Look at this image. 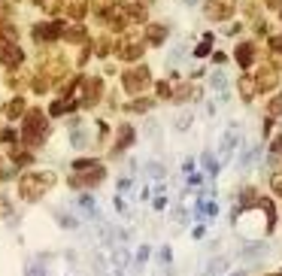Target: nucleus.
<instances>
[{
	"instance_id": "nucleus-1",
	"label": "nucleus",
	"mask_w": 282,
	"mask_h": 276,
	"mask_svg": "<svg viewBox=\"0 0 282 276\" xmlns=\"http://www.w3.org/2000/svg\"><path fill=\"white\" fill-rule=\"evenodd\" d=\"M49 185H55V173H27L18 182V194L24 201H39L49 191Z\"/></svg>"
},
{
	"instance_id": "nucleus-2",
	"label": "nucleus",
	"mask_w": 282,
	"mask_h": 276,
	"mask_svg": "<svg viewBox=\"0 0 282 276\" xmlns=\"http://www.w3.org/2000/svg\"><path fill=\"white\" fill-rule=\"evenodd\" d=\"M46 137V112L43 109H27L24 115V143H43Z\"/></svg>"
},
{
	"instance_id": "nucleus-3",
	"label": "nucleus",
	"mask_w": 282,
	"mask_h": 276,
	"mask_svg": "<svg viewBox=\"0 0 282 276\" xmlns=\"http://www.w3.org/2000/svg\"><path fill=\"white\" fill-rule=\"evenodd\" d=\"M149 79H152V73H149V67H131V70H125V76H122V85H125V91H131V94H140L146 85H149Z\"/></svg>"
},
{
	"instance_id": "nucleus-4",
	"label": "nucleus",
	"mask_w": 282,
	"mask_h": 276,
	"mask_svg": "<svg viewBox=\"0 0 282 276\" xmlns=\"http://www.w3.org/2000/svg\"><path fill=\"white\" fill-rule=\"evenodd\" d=\"M237 0H207V15L213 21H225L228 15H234Z\"/></svg>"
},
{
	"instance_id": "nucleus-5",
	"label": "nucleus",
	"mask_w": 282,
	"mask_h": 276,
	"mask_svg": "<svg viewBox=\"0 0 282 276\" xmlns=\"http://www.w3.org/2000/svg\"><path fill=\"white\" fill-rule=\"evenodd\" d=\"M0 61H3L6 67H18V64L24 61V52H21L15 43H6V40H0Z\"/></svg>"
},
{
	"instance_id": "nucleus-6",
	"label": "nucleus",
	"mask_w": 282,
	"mask_h": 276,
	"mask_svg": "<svg viewBox=\"0 0 282 276\" xmlns=\"http://www.w3.org/2000/svg\"><path fill=\"white\" fill-rule=\"evenodd\" d=\"M64 27L61 24H55V21H43V24H33V36L39 40V43H52V40H58V33H61Z\"/></svg>"
},
{
	"instance_id": "nucleus-7",
	"label": "nucleus",
	"mask_w": 282,
	"mask_h": 276,
	"mask_svg": "<svg viewBox=\"0 0 282 276\" xmlns=\"http://www.w3.org/2000/svg\"><path fill=\"white\" fill-rule=\"evenodd\" d=\"M143 43H137V40H128V43H122L118 46V55H122V61H140L143 58Z\"/></svg>"
},
{
	"instance_id": "nucleus-8",
	"label": "nucleus",
	"mask_w": 282,
	"mask_h": 276,
	"mask_svg": "<svg viewBox=\"0 0 282 276\" xmlns=\"http://www.w3.org/2000/svg\"><path fill=\"white\" fill-rule=\"evenodd\" d=\"M100 91H103V82H100V79H88V82H85V91H82V106L97 103Z\"/></svg>"
},
{
	"instance_id": "nucleus-9",
	"label": "nucleus",
	"mask_w": 282,
	"mask_h": 276,
	"mask_svg": "<svg viewBox=\"0 0 282 276\" xmlns=\"http://www.w3.org/2000/svg\"><path fill=\"white\" fill-rule=\"evenodd\" d=\"M276 85V73L273 70H258V76H255V88L258 91H270Z\"/></svg>"
},
{
	"instance_id": "nucleus-10",
	"label": "nucleus",
	"mask_w": 282,
	"mask_h": 276,
	"mask_svg": "<svg viewBox=\"0 0 282 276\" xmlns=\"http://www.w3.org/2000/svg\"><path fill=\"white\" fill-rule=\"evenodd\" d=\"M252 61H255V46H252V43L237 46V64H240V67H249Z\"/></svg>"
},
{
	"instance_id": "nucleus-11",
	"label": "nucleus",
	"mask_w": 282,
	"mask_h": 276,
	"mask_svg": "<svg viewBox=\"0 0 282 276\" xmlns=\"http://www.w3.org/2000/svg\"><path fill=\"white\" fill-rule=\"evenodd\" d=\"M164 36H167V27H164V24H149V27H146V40H149L152 46H161Z\"/></svg>"
},
{
	"instance_id": "nucleus-12",
	"label": "nucleus",
	"mask_w": 282,
	"mask_h": 276,
	"mask_svg": "<svg viewBox=\"0 0 282 276\" xmlns=\"http://www.w3.org/2000/svg\"><path fill=\"white\" fill-rule=\"evenodd\" d=\"M237 85H240V94H243V100H252V97H255V79L243 76V79H240Z\"/></svg>"
},
{
	"instance_id": "nucleus-13",
	"label": "nucleus",
	"mask_w": 282,
	"mask_h": 276,
	"mask_svg": "<svg viewBox=\"0 0 282 276\" xmlns=\"http://www.w3.org/2000/svg\"><path fill=\"white\" fill-rule=\"evenodd\" d=\"M3 109H6V119H18V115H21V109H24V97H15V100H9Z\"/></svg>"
},
{
	"instance_id": "nucleus-14",
	"label": "nucleus",
	"mask_w": 282,
	"mask_h": 276,
	"mask_svg": "<svg viewBox=\"0 0 282 276\" xmlns=\"http://www.w3.org/2000/svg\"><path fill=\"white\" fill-rule=\"evenodd\" d=\"M64 9H67L73 18H82V15H85V9H88V3H85V0H67V6H64Z\"/></svg>"
},
{
	"instance_id": "nucleus-15",
	"label": "nucleus",
	"mask_w": 282,
	"mask_h": 276,
	"mask_svg": "<svg viewBox=\"0 0 282 276\" xmlns=\"http://www.w3.org/2000/svg\"><path fill=\"white\" fill-rule=\"evenodd\" d=\"M61 33H64V36H67L70 43H85V30H82L79 24H73V27H64Z\"/></svg>"
},
{
	"instance_id": "nucleus-16",
	"label": "nucleus",
	"mask_w": 282,
	"mask_h": 276,
	"mask_svg": "<svg viewBox=\"0 0 282 276\" xmlns=\"http://www.w3.org/2000/svg\"><path fill=\"white\" fill-rule=\"evenodd\" d=\"M131 140H134V131H131V128H122V131H118V146H115V149H125Z\"/></svg>"
},
{
	"instance_id": "nucleus-17",
	"label": "nucleus",
	"mask_w": 282,
	"mask_h": 276,
	"mask_svg": "<svg viewBox=\"0 0 282 276\" xmlns=\"http://www.w3.org/2000/svg\"><path fill=\"white\" fill-rule=\"evenodd\" d=\"M109 49H112V46H109V40H106V36L94 43V52H97V55H109Z\"/></svg>"
},
{
	"instance_id": "nucleus-18",
	"label": "nucleus",
	"mask_w": 282,
	"mask_h": 276,
	"mask_svg": "<svg viewBox=\"0 0 282 276\" xmlns=\"http://www.w3.org/2000/svg\"><path fill=\"white\" fill-rule=\"evenodd\" d=\"M149 106H152V100H134L131 103V112H146Z\"/></svg>"
},
{
	"instance_id": "nucleus-19",
	"label": "nucleus",
	"mask_w": 282,
	"mask_h": 276,
	"mask_svg": "<svg viewBox=\"0 0 282 276\" xmlns=\"http://www.w3.org/2000/svg\"><path fill=\"white\" fill-rule=\"evenodd\" d=\"M210 49H213V36H207V40H204V43H200V46H197V55H200V58H204V55H207V52H210Z\"/></svg>"
},
{
	"instance_id": "nucleus-20",
	"label": "nucleus",
	"mask_w": 282,
	"mask_h": 276,
	"mask_svg": "<svg viewBox=\"0 0 282 276\" xmlns=\"http://www.w3.org/2000/svg\"><path fill=\"white\" fill-rule=\"evenodd\" d=\"M213 88H216V91H225V76H222V73L213 76Z\"/></svg>"
},
{
	"instance_id": "nucleus-21",
	"label": "nucleus",
	"mask_w": 282,
	"mask_h": 276,
	"mask_svg": "<svg viewBox=\"0 0 282 276\" xmlns=\"http://www.w3.org/2000/svg\"><path fill=\"white\" fill-rule=\"evenodd\" d=\"M270 112H273V115H279V112H282V97H273V103H270Z\"/></svg>"
},
{
	"instance_id": "nucleus-22",
	"label": "nucleus",
	"mask_w": 282,
	"mask_h": 276,
	"mask_svg": "<svg viewBox=\"0 0 282 276\" xmlns=\"http://www.w3.org/2000/svg\"><path fill=\"white\" fill-rule=\"evenodd\" d=\"M273 191H276V194H282V173H276V176H273Z\"/></svg>"
},
{
	"instance_id": "nucleus-23",
	"label": "nucleus",
	"mask_w": 282,
	"mask_h": 276,
	"mask_svg": "<svg viewBox=\"0 0 282 276\" xmlns=\"http://www.w3.org/2000/svg\"><path fill=\"white\" fill-rule=\"evenodd\" d=\"M158 94H161V97H170V88H167V82H158Z\"/></svg>"
},
{
	"instance_id": "nucleus-24",
	"label": "nucleus",
	"mask_w": 282,
	"mask_h": 276,
	"mask_svg": "<svg viewBox=\"0 0 282 276\" xmlns=\"http://www.w3.org/2000/svg\"><path fill=\"white\" fill-rule=\"evenodd\" d=\"M270 46H273L276 52H282V36H273V40H270Z\"/></svg>"
},
{
	"instance_id": "nucleus-25",
	"label": "nucleus",
	"mask_w": 282,
	"mask_h": 276,
	"mask_svg": "<svg viewBox=\"0 0 282 276\" xmlns=\"http://www.w3.org/2000/svg\"><path fill=\"white\" fill-rule=\"evenodd\" d=\"M267 3H270V6H279V0H267Z\"/></svg>"
}]
</instances>
